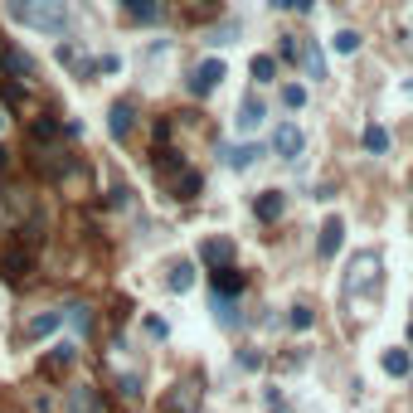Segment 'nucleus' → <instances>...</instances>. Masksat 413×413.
<instances>
[{
    "label": "nucleus",
    "instance_id": "nucleus-38",
    "mask_svg": "<svg viewBox=\"0 0 413 413\" xmlns=\"http://www.w3.org/2000/svg\"><path fill=\"white\" fill-rule=\"evenodd\" d=\"M5 170H10V151L0 146V175H5Z\"/></svg>",
    "mask_w": 413,
    "mask_h": 413
},
{
    "label": "nucleus",
    "instance_id": "nucleus-23",
    "mask_svg": "<svg viewBox=\"0 0 413 413\" xmlns=\"http://www.w3.org/2000/svg\"><path fill=\"white\" fill-rule=\"evenodd\" d=\"M360 141H365V151H370V156H384V151H389V131H384L379 122L365 126V136H360Z\"/></svg>",
    "mask_w": 413,
    "mask_h": 413
},
{
    "label": "nucleus",
    "instance_id": "nucleus-30",
    "mask_svg": "<svg viewBox=\"0 0 413 413\" xmlns=\"http://www.w3.org/2000/svg\"><path fill=\"white\" fill-rule=\"evenodd\" d=\"M214 311H219V321L224 326H234L239 316H234V297H214Z\"/></svg>",
    "mask_w": 413,
    "mask_h": 413
},
{
    "label": "nucleus",
    "instance_id": "nucleus-16",
    "mask_svg": "<svg viewBox=\"0 0 413 413\" xmlns=\"http://www.w3.org/2000/svg\"><path fill=\"white\" fill-rule=\"evenodd\" d=\"M195 277H200V273H195V263H170V273H165V287L175 292V297H185V292L195 287Z\"/></svg>",
    "mask_w": 413,
    "mask_h": 413
},
{
    "label": "nucleus",
    "instance_id": "nucleus-22",
    "mask_svg": "<svg viewBox=\"0 0 413 413\" xmlns=\"http://www.w3.org/2000/svg\"><path fill=\"white\" fill-rule=\"evenodd\" d=\"M297 59H301V68H306V78H326V54H321L316 44H306V49H301Z\"/></svg>",
    "mask_w": 413,
    "mask_h": 413
},
{
    "label": "nucleus",
    "instance_id": "nucleus-5",
    "mask_svg": "<svg viewBox=\"0 0 413 413\" xmlns=\"http://www.w3.org/2000/svg\"><path fill=\"white\" fill-rule=\"evenodd\" d=\"M273 151H277L282 161H301V151H306L301 126H297V122H277V131H273Z\"/></svg>",
    "mask_w": 413,
    "mask_h": 413
},
{
    "label": "nucleus",
    "instance_id": "nucleus-3",
    "mask_svg": "<svg viewBox=\"0 0 413 413\" xmlns=\"http://www.w3.org/2000/svg\"><path fill=\"white\" fill-rule=\"evenodd\" d=\"M30 273H35V248L25 244V239H10V244L0 248V277L10 287H20V282H30Z\"/></svg>",
    "mask_w": 413,
    "mask_h": 413
},
{
    "label": "nucleus",
    "instance_id": "nucleus-20",
    "mask_svg": "<svg viewBox=\"0 0 413 413\" xmlns=\"http://www.w3.org/2000/svg\"><path fill=\"white\" fill-rule=\"evenodd\" d=\"M122 10L136 25H156L161 20V0H122Z\"/></svg>",
    "mask_w": 413,
    "mask_h": 413
},
{
    "label": "nucleus",
    "instance_id": "nucleus-41",
    "mask_svg": "<svg viewBox=\"0 0 413 413\" xmlns=\"http://www.w3.org/2000/svg\"><path fill=\"white\" fill-rule=\"evenodd\" d=\"M0 131H5V112H0Z\"/></svg>",
    "mask_w": 413,
    "mask_h": 413
},
{
    "label": "nucleus",
    "instance_id": "nucleus-33",
    "mask_svg": "<svg viewBox=\"0 0 413 413\" xmlns=\"http://www.w3.org/2000/svg\"><path fill=\"white\" fill-rule=\"evenodd\" d=\"M146 335H151V340H165V335H170V326H165L161 316H146Z\"/></svg>",
    "mask_w": 413,
    "mask_h": 413
},
{
    "label": "nucleus",
    "instance_id": "nucleus-27",
    "mask_svg": "<svg viewBox=\"0 0 413 413\" xmlns=\"http://www.w3.org/2000/svg\"><path fill=\"white\" fill-rule=\"evenodd\" d=\"M282 107H287V112H301V107H306V88H301V83H282Z\"/></svg>",
    "mask_w": 413,
    "mask_h": 413
},
{
    "label": "nucleus",
    "instance_id": "nucleus-12",
    "mask_svg": "<svg viewBox=\"0 0 413 413\" xmlns=\"http://www.w3.org/2000/svg\"><path fill=\"white\" fill-rule=\"evenodd\" d=\"M64 413H102V394H97L92 384H78V389H68Z\"/></svg>",
    "mask_w": 413,
    "mask_h": 413
},
{
    "label": "nucleus",
    "instance_id": "nucleus-14",
    "mask_svg": "<svg viewBox=\"0 0 413 413\" xmlns=\"http://www.w3.org/2000/svg\"><path fill=\"white\" fill-rule=\"evenodd\" d=\"M258 161H263V146H253V141H244V146H224V165H229V170H253Z\"/></svg>",
    "mask_w": 413,
    "mask_h": 413
},
{
    "label": "nucleus",
    "instance_id": "nucleus-26",
    "mask_svg": "<svg viewBox=\"0 0 413 413\" xmlns=\"http://www.w3.org/2000/svg\"><path fill=\"white\" fill-rule=\"evenodd\" d=\"M59 131H64V126L54 122V117H35V122H30V141L40 146V141H49V136H59Z\"/></svg>",
    "mask_w": 413,
    "mask_h": 413
},
{
    "label": "nucleus",
    "instance_id": "nucleus-18",
    "mask_svg": "<svg viewBox=\"0 0 413 413\" xmlns=\"http://www.w3.org/2000/svg\"><path fill=\"white\" fill-rule=\"evenodd\" d=\"M234 126H239V131H258V126H263V102H258V97H253V92H248L244 102H239V117H234Z\"/></svg>",
    "mask_w": 413,
    "mask_h": 413
},
{
    "label": "nucleus",
    "instance_id": "nucleus-13",
    "mask_svg": "<svg viewBox=\"0 0 413 413\" xmlns=\"http://www.w3.org/2000/svg\"><path fill=\"white\" fill-rule=\"evenodd\" d=\"M248 287V277L239 273V263H229V268H214V297H239Z\"/></svg>",
    "mask_w": 413,
    "mask_h": 413
},
{
    "label": "nucleus",
    "instance_id": "nucleus-35",
    "mask_svg": "<svg viewBox=\"0 0 413 413\" xmlns=\"http://www.w3.org/2000/svg\"><path fill=\"white\" fill-rule=\"evenodd\" d=\"M117 68H122L117 54H102V59H97V73H117Z\"/></svg>",
    "mask_w": 413,
    "mask_h": 413
},
{
    "label": "nucleus",
    "instance_id": "nucleus-34",
    "mask_svg": "<svg viewBox=\"0 0 413 413\" xmlns=\"http://www.w3.org/2000/svg\"><path fill=\"white\" fill-rule=\"evenodd\" d=\"M239 365L244 370H263V350H239Z\"/></svg>",
    "mask_w": 413,
    "mask_h": 413
},
{
    "label": "nucleus",
    "instance_id": "nucleus-24",
    "mask_svg": "<svg viewBox=\"0 0 413 413\" xmlns=\"http://www.w3.org/2000/svg\"><path fill=\"white\" fill-rule=\"evenodd\" d=\"M59 326H64V311H40V316H30V335H54Z\"/></svg>",
    "mask_w": 413,
    "mask_h": 413
},
{
    "label": "nucleus",
    "instance_id": "nucleus-1",
    "mask_svg": "<svg viewBox=\"0 0 413 413\" xmlns=\"http://www.w3.org/2000/svg\"><path fill=\"white\" fill-rule=\"evenodd\" d=\"M379 292H384V258H379V248H360L355 258H350V268H345V311L350 316H370L374 301H379Z\"/></svg>",
    "mask_w": 413,
    "mask_h": 413
},
{
    "label": "nucleus",
    "instance_id": "nucleus-10",
    "mask_svg": "<svg viewBox=\"0 0 413 413\" xmlns=\"http://www.w3.org/2000/svg\"><path fill=\"white\" fill-rule=\"evenodd\" d=\"M219 78H224V59H205V64L190 73V92H195V97H209V92L219 88Z\"/></svg>",
    "mask_w": 413,
    "mask_h": 413
},
{
    "label": "nucleus",
    "instance_id": "nucleus-6",
    "mask_svg": "<svg viewBox=\"0 0 413 413\" xmlns=\"http://www.w3.org/2000/svg\"><path fill=\"white\" fill-rule=\"evenodd\" d=\"M234 258H239V244L229 234H209L205 244H200V263H209V268H229Z\"/></svg>",
    "mask_w": 413,
    "mask_h": 413
},
{
    "label": "nucleus",
    "instance_id": "nucleus-36",
    "mask_svg": "<svg viewBox=\"0 0 413 413\" xmlns=\"http://www.w3.org/2000/svg\"><path fill=\"white\" fill-rule=\"evenodd\" d=\"M277 54H282V59H297V54H301V49H297V40H292V35H287V40L277 44Z\"/></svg>",
    "mask_w": 413,
    "mask_h": 413
},
{
    "label": "nucleus",
    "instance_id": "nucleus-4",
    "mask_svg": "<svg viewBox=\"0 0 413 413\" xmlns=\"http://www.w3.org/2000/svg\"><path fill=\"white\" fill-rule=\"evenodd\" d=\"M200 399H205L200 379H180V384L161 399V413H200Z\"/></svg>",
    "mask_w": 413,
    "mask_h": 413
},
{
    "label": "nucleus",
    "instance_id": "nucleus-9",
    "mask_svg": "<svg viewBox=\"0 0 413 413\" xmlns=\"http://www.w3.org/2000/svg\"><path fill=\"white\" fill-rule=\"evenodd\" d=\"M73 360H78V345H73V340H64V345H54V350H49V355L40 360V374L59 379V374L73 370Z\"/></svg>",
    "mask_w": 413,
    "mask_h": 413
},
{
    "label": "nucleus",
    "instance_id": "nucleus-8",
    "mask_svg": "<svg viewBox=\"0 0 413 413\" xmlns=\"http://www.w3.org/2000/svg\"><path fill=\"white\" fill-rule=\"evenodd\" d=\"M165 185H170V195H175V200H195L205 180H200V170H195V165H175V170L165 175Z\"/></svg>",
    "mask_w": 413,
    "mask_h": 413
},
{
    "label": "nucleus",
    "instance_id": "nucleus-39",
    "mask_svg": "<svg viewBox=\"0 0 413 413\" xmlns=\"http://www.w3.org/2000/svg\"><path fill=\"white\" fill-rule=\"evenodd\" d=\"M268 5H273V10H287V5H292V0H268Z\"/></svg>",
    "mask_w": 413,
    "mask_h": 413
},
{
    "label": "nucleus",
    "instance_id": "nucleus-15",
    "mask_svg": "<svg viewBox=\"0 0 413 413\" xmlns=\"http://www.w3.org/2000/svg\"><path fill=\"white\" fill-rule=\"evenodd\" d=\"M282 209H287V200H282V190H263V195L253 200V214H258L263 224H277V219H282Z\"/></svg>",
    "mask_w": 413,
    "mask_h": 413
},
{
    "label": "nucleus",
    "instance_id": "nucleus-19",
    "mask_svg": "<svg viewBox=\"0 0 413 413\" xmlns=\"http://www.w3.org/2000/svg\"><path fill=\"white\" fill-rule=\"evenodd\" d=\"M379 365H384V374H394V379H409V370H413V360H409L404 345H389V350L379 355Z\"/></svg>",
    "mask_w": 413,
    "mask_h": 413
},
{
    "label": "nucleus",
    "instance_id": "nucleus-17",
    "mask_svg": "<svg viewBox=\"0 0 413 413\" xmlns=\"http://www.w3.org/2000/svg\"><path fill=\"white\" fill-rule=\"evenodd\" d=\"M131 126H136V107H131V102H112V112H107V131L122 141Z\"/></svg>",
    "mask_w": 413,
    "mask_h": 413
},
{
    "label": "nucleus",
    "instance_id": "nucleus-7",
    "mask_svg": "<svg viewBox=\"0 0 413 413\" xmlns=\"http://www.w3.org/2000/svg\"><path fill=\"white\" fill-rule=\"evenodd\" d=\"M0 73H5L10 83H30V78H35V59H30L25 49L5 44V54H0Z\"/></svg>",
    "mask_w": 413,
    "mask_h": 413
},
{
    "label": "nucleus",
    "instance_id": "nucleus-25",
    "mask_svg": "<svg viewBox=\"0 0 413 413\" xmlns=\"http://www.w3.org/2000/svg\"><path fill=\"white\" fill-rule=\"evenodd\" d=\"M64 321H68V326H73V330H83V335H88V330H92V311L73 301V306H64Z\"/></svg>",
    "mask_w": 413,
    "mask_h": 413
},
{
    "label": "nucleus",
    "instance_id": "nucleus-32",
    "mask_svg": "<svg viewBox=\"0 0 413 413\" xmlns=\"http://www.w3.org/2000/svg\"><path fill=\"white\" fill-rule=\"evenodd\" d=\"M117 394H122V399H136V394H141V379H136V374H122V379H117Z\"/></svg>",
    "mask_w": 413,
    "mask_h": 413
},
{
    "label": "nucleus",
    "instance_id": "nucleus-2",
    "mask_svg": "<svg viewBox=\"0 0 413 413\" xmlns=\"http://www.w3.org/2000/svg\"><path fill=\"white\" fill-rule=\"evenodd\" d=\"M5 10L25 30H40V35H64L68 30V5L64 0H5Z\"/></svg>",
    "mask_w": 413,
    "mask_h": 413
},
{
    "label": "nucleus",
    "instance_id": "nucleus-21",
    "mask_svg": "<svg viewBox=\"0 0 413 413\" xmlns=\"http://www.w3.org/2000/svg\"><path fill=\"white\" fill-rule=\"evenodd\" d=\"M248 73H253V83H277V59L273 54H253Z\"/></svg>",
    "mask_w": 413,
    "mask_h": 413
},
{
    "label": "nucleus",
    "instance_id": "nucleus-37",
    "mask_svg": "<svg viewBox=\"0 0 413 413\" xmlns=\"http://www.w3.org/2000/svg\"><path fill=\"white\" fill-rule=\"evenodd\" d=\"M287 10H297V15H311V10H316V0H292Z\"/></svg>",
    "mask_w": 413,
    "mask_h": 413
},
{
    "label": "nucleus",
    "instance_id": "nucleus-31",
    "mask_svg": "<svg viewBox=\"0 0 413 413\" xmlns=\"http://www.w3.org/2000/svg\"><path fill=\"white\" fill-rule=\"evenodd\" d=\"M107 205L112 209H131V190H126V185H112V190H107Z\"/></svg>",
    "mask_w": 413,
    "mask_h": 413
},
{
    "label": "nucleus",
    "instance_id": "nucleus-40",
    "mask_svg": "<svg viewBox=\"0 0 413 413\" xmlns=\"http://www.w3.org/2000/svg\"><path fill=\"white\" fill-rule=\"evenodd\" d=\"M409 345H413V321H409Z\"/></svg>",
    "mask_w": 413,
    "mask_h": 413
},
{
    "label": "nucleus",
    "instance_id": "nucleus-11",
    "mask_svg": "<svg viewBox=\"0 0 413 413\" xmlns=\"http://www.w3.org/2000/svg\"><path fill=\"white\" fill-rule=\"evenodd\" d=\"M340 244H345V224L330 214L326 224H321V239H316V258H335V253H340Z\"/></svg>",
    "mask_w": 413,
    "mask_h": 413
},
{
    "label": "nucleus",
    "instance_id": "nucleus-29",
    "mask_svg": "<svg viewBox=\"0 0 413 413\" xmlns=\"http://www.w3.org/2000/svg\"><path fill=\"white\" fill-rule=\"evenodd\" d=\"M330 44H335V54H360V30H340Z\"/></svg>",
    "mask_w": 413,
    "mask_h": 413
},
{
    "label": "nucleus",
    "instance_id": "nucleus-28",
    "mask_svg": "<svg viewBox=\"0 0 413 413\" xmlns=\"http://www.w3.org/2000/svg\"><path fill=\"white\" fill-rule=\"evenodd\" d=\"M287 321H292V330H311V326H316V311H311V306L301 301V306H292Z\"/></svg>",
    "mask_w": 413,
    "mask_h": 413
}]
</instances>
